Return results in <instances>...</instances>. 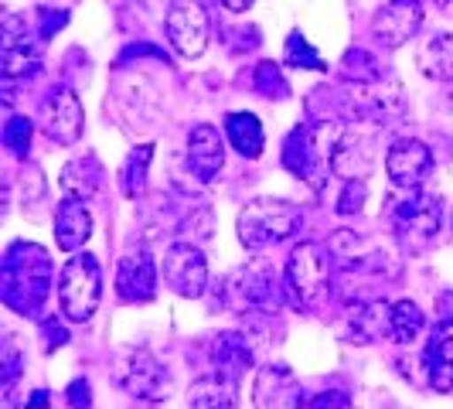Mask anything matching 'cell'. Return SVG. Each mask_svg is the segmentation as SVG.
<instances>
[{
    "mask_svg": "<svg viewBox=\"0 0 453 409\" xmlns=\"http://www.w3.org/2000/svg\"><path fill=\"white\" fill-rule=\"evenodd\" d=\"M4 304L18 314H38L51 290V259L35 243H14L4 256Z\"/></svg>",
    "mask_w": 453,
    "mask_h": 409,
    "instance_id": "1",
    "label": "cell"
},
{
    "mask_svg": "<svg viewBox=\"0 0 453 409\" xmlns=\"http://www.w3.org/2000/svg\"><path fill=\"white\" fill-rule=\"evenodd\" d=\"M103 300V270L96 263L92 252H79L72 256L62 276H58V304H62V314L75 324H86L96 314Z\"/></svg>",
    "mask_w": 453,
    "mask_h": 409,
    "instance_id": "2",
    "label": "cell"
},
{
    "mask_svg": "<svg viewBox=\"0 0 453 409\" xmlns=\"http://www.w3.org/2000/svg\"><path fill=\"white\" fill-rule=\"evenodd\" d=\"M287 290L300 311H318L331 290V263L318 243H300L287 263Z\"/></svg>",
    "mask_w": 453,
    "mask_h": 409,
    "instance_id": "3",
    "label": "cell"
},
{
    "mask_svg": "<svg viewBox=\"0 0 453 409\" xmlns=\"http://www.w3.org/2000/svg\"><path fill=\"white\" fill-rule=\"evenodd\" d=\"M300 226V208L280 198H256L239 215V243L246 250H263L273 243H283Z\"/></svg>",
    "mask_w": 453,
    "mask_h": 409,
    "instance_id": "4",
    "label": "cell"
},
{
    "mask_svg": "<svg viewBox=\"0 0 453 409\" xmlns=\"http://www.w3.org/2000/svg\"><path fill=\"white\" fill-rule=\"evenodd\" d=\"M334 130L327 127H296L290 140H287V150H283V164L300 174L311 188L324 184V174L331 171V158H334Z\"/></svg>",
    "mask_w": 453,
    "mask_h": 409,
    "instance_id": "5",
    "label": "cell"
},
{
    "mask_svg": "<svg viewBox=\"0 0 453 409\" xmlns=\"http://www.w3.org/2000/svg\"><path fill=\"white\" fill-rule=\"evenodd\" d=\"M440 198L430 195V191H412L406 202L395 204L392 212V226H395V235L403 239V246L409 252L426 250L436 232H440Z\"/></svg>",
    "mask_w": 453,
    "mask_h": 409,
    "instance_id": "6",
    "label": "cell"
},
{
    "mask_svg": "<svg viewBox=\"0 0 453 409\" xmlns=\"http://www.w3.org/2000/svg\"><path fill=\"white\" fill-rule=\"evenodd\" d=\"M164 283L178 297L198 300L208 287V263L198 246L191 243H174L164 252Z\"/></svg>",
    "mask_w": 453,
    "mask_h": 409,
    "instance_id": "7",
    "label": "cell"
},
{
    "mask_svg": "<svg viewBox=\"0 0 453 409\" xmlns=\"http://www.w3.org/2000/svg\"><path fill=\"white\" fill-rule=\"evenodd\" d=\"M167 38L184 58H198L208 48V14L198 0H174L167 11Z\"/></svg>",
    "mask_w": 453,
    "mask_h": 409,
    "instance_id": "8",
    "label": "cell"
},
{
    "mask_svg": "<svg viewBox=\"0 0 453 409\" xmlns=\"http://www.w3.org/2000/svg\"><path fill=\"white\" fill-rule=\"evenodd\" d=\"M82 120L86 116H82V103H79L75 89L55 86V89L48 92L45 106H42V127H45V134L55 143L72 147L82 136Z\"/></svg>",
    "mask_w": 453,
    "mask_h": 409,
    "instance_id": "9",
    "label": "cell"
},
{
    "mask_svg": "<svg viewBox=\"0 0 453 409\" xmlns=\"http://www.w3.org/2000/svg\"><path fill=\"white\" fill-rule=\"evenodd\" d=\"M252 406L256 409H300L303 406V392L296 375L287 365H263L256 368V382H252Z\"/></svg>",
    "mask_w": 453,
    "mask_h": 409,
    "instance_id": "10",
    "label": "cell"
},
{
    "mask_svg": "<svg viewBox=\"0 0 453 409\" xmlns=\"http://www.w3.org/2000/svg\"><path fill=\"white\" fill-rule=\"evenodd\" d=\"M42 45L45 42H31L27 38V21L18 14L4 18V55H0V68L7 79H24L35 68L42 66Z\"/></svg>",
    "mask_w": 453,
    "mask_h": 409,
    "instance_id": "11",
    "label": "cell"
},
{
    "mask_svg": "<svg viewBox=\"0 0 453 409\" xmlns=\"http://www.w3.org/2000/svg\"><path fill=\"white\" fill-rule=\"evenodd\" d=\"M123 386H127V392L136 396V399L164 403V399L171 396L174 382H171V372H167L147 348H140V351L130 355V362L123 368Z\"/></svg>",
    "mask_w": 453,
    "mask_h": 409,
    "instance_id": "12",
    "label": "cell"
},
{
    "mask_svg": "<svg viewBox=\"0 0 453 409\" xmlns=\"http://www.w3.org/2000/svg\"><path fill=\"white\" fill-rule=\"evenodd\" d=\"M348 113L355 120H375L388 123L395 113H403V89L399 82H355L348 96Z\"/></svg>",
    "mask_w": 453,
    "mask_h": 409,
    "instance_id": "13",
    "label": "cell"
},
{
    "mask_svg": "<svg viewBox=\"0 0 453 409\" xmlns=\"http://www.w3.org/2000/svg\"><path fill=\"white\" fill-rule=\"evenodd\" d=\"M419 24H423V7H419V0H388V7L379 11L372 31H375V38L386 48H399V45H406L409 38L419 31Z\"/></svg>",
    "mask_w": 453,
    "mask_h": 409,
    "instance_id": "14",
    "label": "cell"
},
{
    "mask_svg": "<svg viewBox=\"0 0 453 409\" xmlns=\"http://www.w3.org/2000/svg\"><path fill=\"white\" fill-rule=\"evenodd\" d=\"M116 290L127 304H147L157 294V266L147 252H127L119 259L116 273Z\"/></svg>",
    "mask_w": 453,
    "mask_h": 409,
    "instance_id": "15",
    "label": "cell"
},
{
    "mask_svg": "<svg viewBox=\"0 0 453 409\" xmlns=\"http://www.w3.org/2000/svg\"><path fill=\"white\" fill-rule=\"evenodd\" d=\"M433 154L426 143L419 140H399L392 143V150L386 154V171L388 178L399 184V188H419L423 178L430 174Z\"/></svg>",
    "mask_w": 453,
    "mask_h": 409,
    "instance_id": "16",
    "label": "cell"
},
{
    "mask_svg": "<svg viewBox=\"0 0 453 409\" xmlns=\"http://www.w3.org/2000/svg\"><path fill=\"white\" fill-rule=\"evenodd\" d=\"M226 164V143L211 123H198L188 136V167L195 171V178L215 181V174Z\"/></svg>",
    "mask_w": 453,
    "mask_h": 409,
    "instance_id": "17",
    "label": "cell"
},
{
    "mask_svg": "<svg viewBox=\"0 0 453 409\" xmlns=\"http://www.w3.org/2000/svg\"><path fill=\"white\" fill-rule=\"evenodd\" d=\"M239 294L250 307H259V311H280L283 304V287H280V276L270 263H252L239 273Z\"/></svg>",
    "mask_w": 453,
    "mask_h": 409,
    "instance_id": "18",
    "label": "cell"
},
{
    "mask_svg": "<svg viewBox=\"0 0 453 409\" xmlns=\"http://www.w3.org/2000/svg\"><path fill=\"white\" fill-rule=\"evenodd\" d=\"M426 375L436 392H453V320H440L426 344Z\"/></svg>",
    "mask_w": 453,
    "mask_h": 409,
    "instance_id": "19",
    "label": "cell"
},
{
    "mask_svg": "<svg viewBox=\"0 0 453 409\" xmlns=\"http://www.w3.org/2000/svg\"><path fill=\"white\" fill-rule=\"evenodd\" d=\"M92 215L79 198H65L55 212V243L62 252H75L89 243Z\"/></svg>",
    "mask_w": 453,
    "mask_h": 409,
    "instance_id": "20",
    "label": "cell"
},
{
    "mask_svg": "<svg viewBox=\"0 0 453 409\" xmlns=\"http://www.w3.org/2000/svg\"><path fill=\"white\" fill-rule=\"evenodd\" d=\"M211 359H215V372L219 375H228V379H239L242 368L252 365V351L242 335L235 331H226L211 341Z\"/></svg>",
    "mask_w": 453,
    "mask_h": 409,
    "instance_id": "21",
    "label": "cell"
},
{
    "mask_svg": "<svg viewBox=\"0 0 453 409\" xmlns=\"http://www.w3.org/2000/svg\"><path fill=\"white\" fill-rule=\"evenodd\" d=\"M99 184H103V167H99V160L89 158V154L65 164V171H62V191H65L68 198L86 202V198H92V195L99 191Z\"/></svg>",
    "mask_w": 453,
    "mask_h": 409,
    "instance_id": "22",
    "label": "cell"
},
{
    "mask_svg": "<svg viewBox=\"0 0 453 409\" xmlns=\"http://www.w3.org/2000/svg\"><path fill=\"white\" fill-rule=\"evenodd\" d=\"M351 335L358 344H372L382 335H392V307L375 300V304H365L358 311H351Z\"/></svg>",
    "mask_w": 453,
    "mask_h": 409,
    "instance_id": "23",
    "label": "cell"
},
{
    "mask_svg": "<svg viewBox=\"0 0 453 409\" xmlns=\"http://www.w3.org/2000/svg\"><path fill=\"white\" fill-rule=\"evenodd\" d=\"M416 62L426 79L453 82V35H433L430 42L419 48Z\"/></svg>",
    "mask_w": 453,
    "mask_h": 409,
    "instance_id": "24",
    "label": "cell"
},
{
    "mask_svg": "<svg viewBox=\"0 0 453 409\" xmlns=\"http://www.w3.org/2000/svg\"><path fill=\"white\" fill-rule=\"evenodd\" d=\"M191 409H235V379L228 375H208L191 386Z\"/></svg>",
    "mask_w": 453,
    "mask_h": 409,
    "instance_id": "25",
    "label": "cell"
},
{
    "mask_svg": "<svg viewBox=\"0 0 453 409\" xmlns=\"http://www.w3.org/2000/svg\"><path fill=\"white\" fill-rule=\"evenodd\" d=\"M226 130H228L232 147H235L242 158H259V154H263L266 136H263V123L252 113H228Z\"/></svg>",
    "mask_w": 453,
    "mask_h": 409,
    "instance_id": "26",
    "label": "cell"
},
{
    "mask_svg": "<svg viewBox=\"0 0 453 409\" xmlns=\"http://www.w3.org/2000/svg\"><path fill=\"white\" fill-rule=\"evenodd\" d=\"M154 160V143H143L136 147L130 158L123 160V171H119V184H123V195L127 198H140L147 191V167Z\"/></svg>",
    "mask_w": 453,
    "mask_h": 409,
    "instance_id": "27",
    "label": "cell"
},
{
    "mask_svg": "<svg viewBox=\"0 0 453 409\" xmlns=\"http://www.w3.org/2000/svg\"><path fill=\"white\" fill-rule=\"evenodd\" d=\"M419 331H423V311H419V304L399 300L392 307V338L399 341V344H409V341L419 338Z\"/></svg>",
    "mask_w": 453,
    "mask_h": 409,
    "instance_id": "28",
    "label": "cell"
},
{
    "mask_svg": "<svg viewBox=\"0 0 453 409\" xmlns=\"http://www.w3.org/2000/svg\"><path fill=\"white\" fill-rule=\"evenodd\" d=\"M287 66L290 68H307V72H327V66H324V58L318 55V48L311 45L300 31H294L290 35V42H287Z\"/></svg>",
    "mask_w": 453,
    "mask_h": 409,
    "instance_id": "29",
    "label": "cell"
},
{
    "mask_svg": "<svg viewBox=\"0 0 453 409\" xmlns=\"http://www.w3.org/2000/svg\"><path fill=\"white\" fill-rule=\"evenodd\" d=\"M252 86H256V92H263L266 99H287L290 96V82L283 79L280 66H273V62H259L256 66Z\"/></svg>",
    "mask_w": 453,
    "mask_h": 409,
    "instance_id": "30",
    "label": "cell"
},
{
    "mask_svg": "<svg viewBox=\"0 0 453 409\" xmlns=\"http://www.w3.org/2000/svg\"><path fill=\"white\" fill-rule=\"evenodd\" d=\"M31 134H35L31 120H27V116H14V120L4 127V147H7L11 154L24 158V154H27V147H31Z\"/></svg>",
    "mask_w": 453,
    "mask_h": 409,
    "instance_id": "31",
    "label": "cell"
},
{
    "mask_svg": "<svg viewBox=\"0 0 453 409\" xmlns=\"http://www.w3.org/2000/svg\"><path fill=\"white\" fill-rule=\"evenodd\" d=\"M344 68H348V75H355L358 82H379V79H382L379 62H375L368 51H362V48H355V51L344 55Z\"/></svg>",
    "mask_w": 453,
    "mask_h": 409,
    "instance_id": "32",
    "label": "cell"
},
{
    "mask_svg": "<svg viewBox=\"0 0 453 409\" xmlns=\"http://www.w3.org/2000/svg\"><path fill=\"white\" fill-rule=\"evenodd\" d=\"M18 375H21V355H18L14 341H7V348H4V389H7V396L14 392Z\"/></svg>",
    "mask_w": 453,
    "mask_h": 409,
    "instance_id": "33",
    "label": "cell"
},
{
    "mask_svg": "<svg viewBox=\"0 0 453 409\" xmlns=\"http://www.w3.org/2000/svg\"><path fill=\"white\" fill-rule=\"evenodd\" d=\"M365 195H368L365 181H348V188H344V195H341V202H338V212H341V215L358 212V208H362V202H365Z\"/></svg>",
    "mask_w": 453,
    "mask_h": 409,
    "instance_id": "34",
    "label": "cell"
},
{
    "mask_svg": "<svg viewBox=\"0 0 453 409\" xmlns=\"http://www.w3.org/2000/svg\"><path fill=\"white\" fill-rule=\"evenodd\" d=\"M92 389L86 379H75L72 386H68V403H72V409H92Z\"/></svg>",
    "mask_w": 453,
    "mask_h": 409,
    "instance_id": "35",
    "label": "cell"
},
{
    "mask_svg": "<svg viewBox=\"0 0 453 409\" xmlns=\"http://www.w3.org/2000/svg\"><path fill=\"white\" fill-rule=\"evenodd\" d=\"M311 409H348V396L344 392H320Z\"/></svg>",
    "mask_w": 453,
    "mask_h": 409,
    "instance_id": "36",
    "label": "cell"
},
{
    "mask_svg": "<svg viewBox=\"0 0 453 409\" xmlns=\"http://www.w3.org/2000/svg\"><path fill=\"white\" fill-rule=\"evenodd\" d=\"M27 409H55V403H51V396H48L45 389H38V392H31Z\"/></svg>",
    "mask_w": 453,
    "mask_h": 409,
    "instance_id": "37",
    "label": "cell"
},
{
    "mask_svg": "<svg viewBox=\"0 0 453 409\" xmlns=\"http://www.w3.org/2000/svg\"><path fill=\"white\" fill-rule=\"evenodd\" d=\"M48 351H51V348H62V344H65V331H62V328H58V324H55V320H48Z\"/></svg>",
    "mask_w": 453,
    "mask_h": 409,
    "instance_id": "38",
    "label": "cell"
},
{
    "mask_svg": "<svg viewBox=\"0 0 453 409\" xmlns=\"http://www.w3.org/2000/svg\"><path fill=\"white\" fill-rule=\"evenodd\" d=\"M228 11H235V14H242V11H250L252 7V0H222Z\"/></svg>",
    "mask_w": 453,
    "mask_h": 409,
    "instance_id": "39",
    "label": "cell"
},
{
    "mask_svg": "<svg viewBox=\"0 0 453 409\" xmlns=\"http://www.w3.org/2000/svg\"><path fill=\"white\" fill-rule=\"evenodd\" d=\"M436 4H447V0H436Z\"/></svg>",
    "mask_w": 453,
    "mask_h": 409,
    "instance_id": "40",
    "label": "cell"
}]
</instances>
